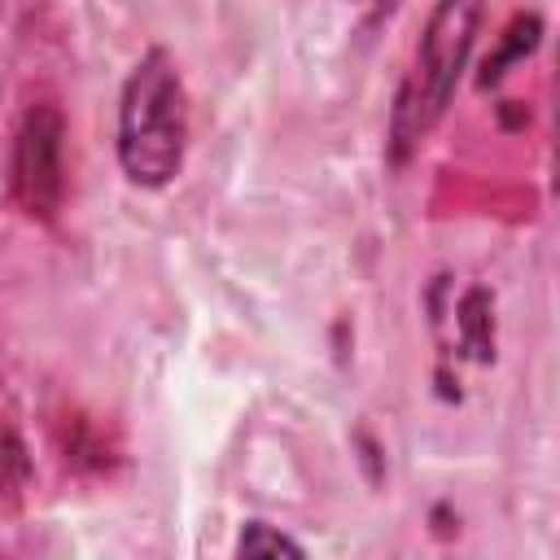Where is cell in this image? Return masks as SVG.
I'll use <instances>...</instances> for the list:
<instances>
[{
  "label": "cell",
  "mask_w": 560,
  "mask_h": 560,
  "mask_svg": "<svg viewBox=\"0 0 560 560\" xmlns=\"http://www.w3.org/2000/svg\"><path fill=\"white\" fill-rule=\"evenodd\" d=\"M188 144V96L175 61L149 48L131 70L118 101V162L140 188H162L175 179Z\"/></svg>",
  "instance_id": "1"
},
{
  "label": "cell",
  "mask_w": 560,
  "mask_h": 560,
  "mask_svg": "<svg viewBox=\"0 0 560 560\" xmlns=\"http://www.w3.org/2000/svg\"><path fill=\"white\" fill-rule=\"evenodd\" d=\"M481 9H486V0H438V9L429 13L424 35H420L416 57H411V70L398 88L394 122H389L394 158H402L446 114L455 83H459V70L468 61V48L477 39Z\"/></svg>",
  "instance_id": "2"
},
{
  "label": "cell",
  "mask_w": 560,
  "mask_h": 560,
  "mask_svg": "<svg viewBox=\"0 0 560 560\" xmlns=\"http://www.w3.org/2000/svg\"><path fill=\"white\" fill-rule=\"evenodd\" d=\"M61 109L52 101H39L26 109L13 144V197L31 219H52L61 210L66 171H61Z\"/></svg>",
  "instance_id": "3"
},
{
  "label": "cell",
  "mask_w": 560,
  "mask_h": 560,
  "mask_svg": "<svg viewBox=\"0 0 560 560\" xmlns=\"http://www.w3.org/2000/svg\"><path fill=\"white\" fill-rule=\"evenodd\" d=\"M236 551L241 556H262V551H271V556H302V547L293 542V538H284V534H276V529H267L262 521H254L245 534H241V542H236Z\"/></svg>",
  "instance_id": "4"
}]
</instances>
